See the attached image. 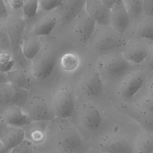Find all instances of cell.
Returning <instances> with one entry per match:
<instances>
[{
  "label": "cell",
  "instance_id": "4",
  "mask_svg": "<svg viewBox=\"0 0 153 153\" xmlns=\"http://www.w3.org/2000/svg\"><path fill=\"white\" fill-rule=\"evenodd\" d=\"M52 106L56 118L65 120L71 117L75 106V94L74 88L69 85L61 86L54 94Z\"/></svg>",
  "mask_w": 153,
  "mask_h": 153
},
{
  "label": "cell",
  "instance_id": "9",
  "mask_svg": "<svg viewBox=\"0 0 153 153\" xmlns=\"http://www.w3.org/2000/svg\"><path fill=\"white\" fill-rule=\"evenodd\" d=\"M29 99V90L19 88L10 83L0 84L1 103L23 108Z\"/></svg>",
  "mask_w": 153,
  "mask_h": 153
},
{
  "label": "cell",
  "instance_id": "2",
  "mask_svg": "<svg viewBox=\"0 0 153 153\" xmlns=\"http://www.w3.org/2000/svg\"><path fill=\"white\" fill-rule=\"evenodd\" d=\"M97 71L100 76L107 78L124 76L132 68L121 53L112 52L101 56L97 62Z\"/></svg>",
  "mask_w": 153,
  "mask_h": 153
},
{
  "label": "cell",
  "instance_id": "26",
  "mask_svg": "<svg viewBox=\"0 0 153 153\" xmlns=\"http://www.w3.org/2000/svg\"><path fill=\"white\" fill-rule=\"evenodd\" d=\"M130 19L137 21L143 14V0H123Z\"/></svg>",
  "mask_w": 153,
  "mask_h": 153
},
{
  "label": "cell",
  "instance_id": "34",
  "mask_svg": "<svg viewBox=\"0 0 153 153\" xmlns=\"http://www.w3.org/2000/svg\"><path fill=\"white\" fill-rule=\"evenodd\" d=\"M144 63L146 64L145 68L151 73H153V44L150 45L148 54Z\"/></svg>",
  "mask_w": 153,
  "mask_h": 153
},
{
  "label": "cell",
  "instance_id": "5",
  "mask_svg": "<svg viewBox=\"0 0 153 153\" xmlns=\"http://www.w3.org/2000/svg\"><path fill=\"white\" fill-rule=\"evenodd\" d=\"M151 72L145 67L130 71L124 76L119 88V93L124 100L134 97L145 84Z\"/></svg>",
  "mask_w": 153,
  "mask_h": 153
},
{
  "label": "cell",
  "instance_id": "29",
  "mask_svg": "<svg viewBox=\"0 0 153 153\" xmlns=\"http://www.w3.org/2000/svg\"><path fill=\"white\" fill-rule=\"evenodd\" d=\"M39 7V0H27L22 8L23 16L26 19L33 18Z\"/></svg>",
  "mask_w": 153,
  "mask_h": 153
},
{
  "label": "cell",
  "instance_id": "3",
  "mask_svg": "<svg viewBox=\"0 0 153 153\" xmlns=\"http://www.w3.org/2000/svg\"><path fill=\"white\" fill-rule=\"evenodd\" d=\"M57 57L54 50L48 45L42 47L38 55L32 60V71L34 77L45 81L53 74L56 65Z\"/></svg>",
  "mask_w": 153,
  "mask_h": 153
},
{
  "label": "cell",
  "instance_id": "37",
  "mask_svg": "<svg viewBox=\"0 0 153 153\" xmlns=\"http://www.w3.org/2000/svg\"><path fill=\"white\" fill-rule=\"evenodd\" d=\"M0 16L1 19H7L9 17V13L7 9V7L4 1V0H1V5H0Z\"/></svg>",
  "mask_w": 153,
  "mask_h": 153
},
{
  "label": "cell",
  "instance_id": "25",
  "mask_svg": "<svg viewBox=\"0 0 153 153\" xmlns=\"http://www.w3.org/2000/svg\"><path fill=\"white\" fill-rule=\"evenodd\" d=\"M7 74L10 84L17 87L29 90L31 85L30 79L24 71L19 69H13Z\"/></svg>",
  "mask_w": 153,
  "mask_h": 153
},
{
  "label": "cell",
  "instance_id": "19",
  "mask_svg": "<svg viewBox=\"0 0 153 153\" xmlns=\"http://www.w3.org/2000/svg\"><path fill=\"white\" fill-rule=\"evenodd\" d=\"M85 10L99 25H111V8L102 0H86Z\"/></svg>",
  "mask_w": 153,
  "mask_h": 153
},
{
  "label": "cell",
  "instance_id": "18",
  "mask_svg": "<svg viewBox=\"0 0 153 153\" xmlns=\"http://www.w3.org/2000/svg\"><path fill=\"white\" fill-rule=\"evenodd\" d=\"M86 0H65L59 7L61 23L68 26L72 23L85 9Z\"/></svg>",
  "mask_w": 153,
  "mask_h": 153
},
{
  "label": "cell",
  "instance_id": "8",
  "mask_svg": "<svg viewBox=\"0 0 153 153\" xmlns=\"http://www.w3.org/2000/svg\"><path fill=\"white\" fill-rule=\"evenodd\" d=\"M151 44L140 39H131L126 42L121 53L132 65L142 64L147 57Z\"/></svg>",
  "mask_w": 153,
  "mask_h": 153
},
{
  "label": "cell",
  "instance_id": "36",
  "mask_svg": "<svg viewBox=\"0 0 153 153\" xmlns=\"http://www.w3.org/2000/svg\"><path fill=\"white\" fill-rule=\"evenodd\" d=\"M10 6L14 10L23 8L25 3V0H7Z\"/></svg>",
  "mask_w": 153,
  "mask_h": 153
},
{
  "label": "cell",
  "instance_id": "22",
  "mask_svg": "<svg viewBox=\"0 0 153 153\" xmlns=\"http://www.w3.org/2000/svg\"><path fill=\"white\" fill-rule=\"evenodd\" d=\"M42 47L39 37L33 34L27 36L23 41L22 52L26 59L32 60L41 50Z\"/></svg>",
  "mask_w": 153,
  "mask_h": 153
},
{
  "label": "cell",
  "instance_id": "35",
  "mask_svg": "<svg viewBox=\"0 0 153 153\" xmlns=\"http://www.w3.org/2000/svg\"><path fill=\"white\" fill-rule=\"evenodd\" d=\"M143 16L153 17V0H143Z\"/></svg>",
  "mask_w": 153,
  "mask_h": 153
},
{
  "label": "cell",
  "instance_id": "16",
  "mask_svg": "<svg viewBox=\"0 0 153 153\" xmlns=\"http://www.w3.org/2000/svg\"><path fill=\"white\" fill-rule=\"evenodd\" d=\"M131 19L123 0H118L111 8V26L120 34L128 29Z\"/></svg>",
  "mask_w": 153,
  "mask_h": 153
},
{
  "label": "cell",
  "instance_id": "11",
  "mask_svg": "<svg viewBox=\"0 0 153 153\" xmlns=\"http://www.w3.org/2000/svg\"><path fill=\"white\" fill-rule=\"evenodd\" d=\"M26 25L25 20L17 16L10 15L6 19L5 28L13 52H17L20 47Z\"/></svg>",
  "mask_w": 153,
  "mask_h": 153
},
{
  "label": "cell",
  "instance_id": "33",
  "mask_svg": "<svg viewBox=\"0 0 153 153\" xmlns=\"http://www.w3.org/2000/svg\"><path fill=\"white\" fill-rule=\"evenodd\" d=\"M33 144L25 139L20 145L13 149L10 153H33Z\"/></svg>",
  "mask_w": 153,
  "mask_h": 153
},
{
  "label": "cell",
  "instance_id": "23",
  "mask_svg": "<svg viewBox=\"0 0 153 153\" xmlns=\"http://www.w3.org/2000/svg\"><path fill=\"white\" fill-rule=\"evenodd\" d=\"M57 24V19L53 16H46L38 22L33 29V34L37 36L48 35Z\"/></svg>",
  "mask_w": 153,
  "mask_h": 153
},
{
  "label": "cell",
  "instance_id": "32",
  "mask_svg": "<svg viewBox=\"0 0 153 153\" xmlns=\"http://www.w3.org/2000/svg\"><path fill=\"white\" fill-rule=\"evenodd\" d=\"M65 0H39V8L45 12L60 7Z\"/></svg>",
  "mask_w": 153,
  "mask_h": 153
},
{
  "label": "cell",
  "instance_id": "1",
  "mask_svg": "<svg viewBox=\"0 0 153 153\" xmlns=\"http://www.w3.org/2000/svg\"><path fill=\"white\" fill-rule=\"evenodd\" d=\"M126 42L123 35L115 30L111 25H99L88 43L95 51L107 54L119 48H123Z\"/></svg>",
  "mask_w": 153,
  "mask_h": 153
},
{
  "label": "cell",
  "instance_id": "13",
  "mask_svg": "<svg viewBox=\"0 0 153 153\" xmlns=\"http://www.w3.org/2000/svg\"><path fill=\"white\" fill-rule=\"evenodd\" d=\"M79 114L83 126L90 131H96L102 123V115L96 106L88 102H83L79 107Z\"/></svg>",
  "mask_w": 153,
  "mask_h": 153
},
{
  "label": "cell",
  "instance_id": "30",
  "mask_svg": "<svg viewBox=\"0 0 153 153\" xmlns=\"http://www.w3.org/2000/svg\"><path fill=\"white\" fill-rule=\"evenodd\" d=\"M135 120L142 126L145 131L153 133V117L141 114L137 111L134 112Z\"/></svg>",
  "mask_w": 153,
  "mask_h": 153
},
{
  "label": "cell",
  "instance_id": "20",
  "mask_svg": "<svg viewBox=\"0 0 153 153\" xmlns=\"http://www.w3.org/2000/svg\"><path fill=\"white\" fill-rule=\"evenodd\" d=\"M26 139L34 144L42 143L47 133V121H33L24 128Z\"/></svg>",
  "mask_w": 153,
  "mask_h": 153
},
{
  "label": "cell",
  "instance_id": "21",
  "mask_svg": "<svg viewBox=\"0 0 153 153\" xmlns=\"http://www.w3.org/2000/svg\"><path fill=\"white\" fill-rule=\"evenodd\" d=\"M136 22L134 33L138 39L153 44V17L143 16Z\"/></svg>",
  "mask_w": 153,
  "mask_h": 153
},
{
  "label": "cell",
  "instance_id": "6",
  "mask_svg": "<svg viewBox=\"0 0 153 153\" xmlns=\"http://www.w3.org/2000/svg\"><path fill=\"white\" fill-rule=\"evenodd\" d=\"M22 108L32 122L48 121L56 117L53 106L41 96L29 98Z\"/></svg>",
  "mask_w": 153,
  "mask_h": 153
},
{
  "label": "cell",
  "instance_id": "17",
  "mask_svg": "<svg viewBox=\"0 0 153 153\" xmlns=\"http://www.w3.org/2000/svg\"><path fill=\"white\" fill-rule=\"evenodd\" d=\"M1 121L5 126L20 128L32 123L23 108L18 106H9L4 109L1 114Z\"/></svg>",
  "mask_w": 153,
  "mask_h": 153
},
{
  "label": "cell",
  "instance_id": "38",
  "mask_svg": "<svg viewBox=\"0 0 153 153\" xmlns=\"http://www.w3.org/2000/svg\"><path fill=\"white\" fill-rule=\"evenodd\" d=\"M147 97L153 100V78L148 81L147 85Z\"/></svg>",
  "mask_w": 153,
  "mask_h": 153
},
{
  "label": "cell",
  "instance_id": "40",
  "mask_svg": "<svg viewBox=\"0 0 153 153\" xmlns=\"http://www.w3.org/2000/svg\"><path fill=\"white\" fill-rule=\"evenodd\" d=\"M118 0H102V1L109 8H111Z\"/></svg>",
  "mask_w": 153,
  "mask_h": 153
},
{
  "label": "cell",
  "instance_id": "7",
  "mask_svg": "<svg viewBox=\"0 0 153 153\" xmlns=\"http://www.w3.org/2000/svg\"><path fill=\"white\" fill-rule=\"evenodd\" d=\"M56 143L63 151L72 152L79 148L82 144V138L78 130L71 124L63 123L57 128Z\"/></svg>",
  "mask_w": 153,
  "mask_h": 153
},
{
  "label": "cell",
  "instance_id": "10",
  "mask_svg": "<svg viewBox=\"0 0 153 153\" xmlns=\"http://www.w3.org/2000/svg\"><path fill=\"white\" fill-rule=\"evenodd\" d=\"M98 146L100 151L106 153H134L133 145L118 134L103 136L100 139Z\"/></svg>",
  "mask_w": 153,
  "mask_h": 153
},
{
  "label": "cell",
  "instance_id": "27",
  "mask_svg": "<svg viewBox=\"0 0 153 153\" xmlns=\"http://www.w3.org/2000/svg\"><path fill=\"white\" fill-rule=\"evenodd\" d=\"M62 68L66 71H74L79 64V59L78 56L72 53L64 54L60 60Z\"/></svg>",
  "mask_w": 153,
  "mask_h": 153
},
{
  "label": "cell",
  "instance_id": "12",
  "mask_svg": "<svg viewBox=\"0 0 153 153\" xmlns=\"http://www.w3.org/2000/svg\"><path fill=\"white\" fill-rule=\"evenodd\" d=\"M25 139L23 128L4 125L0 131V153H10Z\"/></svg>",
  "mask_w": 153,
  "mask_h": 153
},
{
  "label": "cell",
  "instance_id": "14",
  "mask_svg": "<svg viewBox=\"0 0 153 153\" xmlns=\"http://www.w3.org/2000/svg\"><path fill=\"white\" fill-rule=\"evenodd\" d=\"M79 84L81 89L88 96L97 97L103 91L101 76L97 69L91 67L84 71L79 79Z\"/></svg>",
  "mask_w": 153,
  "mask_h": 153
},
{
  "label": "cell",
  "instance_id": "31",
  "mask_svg": "<svg viewBox=\"0 0 153 153\" xmlns=\"http://www.w3.org/2000/svg\"><path fill=\"white\" fill-rule=\"evenodd\" d=\"M136 111L153 117V100L147 96L141 99L137 105Z\"/></svg>",
  "mask_w": 153,
  "mask_h": 153
},
{
  "label": "cell",
  "instance_id": "15",
  "mask_svg": "<svg viewBox=\"0 0 153 153\" xmlns=\"http://www.w3.org/2000/svg\"><path fill=\"white\" fill-rule=\"evenodd\" d=\"M72 23L79 39L83 43H88L96 29V20L84 9Z\"/></svg>",
  "mask_w": 153,
  "mask_h": 153
},
{
  "label": "cell",
  "instance_id": "28",
  "mask_svg": "<svg viewBox=\"0 0 153 153\" xmlns=\"http://www.w3.org/2000/svg\"><path fill=\"white\" fill-rule=\"evenodd\" d=\"M15 64L13 56L6 51H1L0 53V68L1 72L8 73L12 71Z\"/></svg>",
  "mask_w": 153,
  "mask_h": 153
},
{
  "label": "cell",
  "instance_id": "24",
  "mask_svg": "<svg viewBox=\"0 0 153 153\" xmlns=\"http://www.w3.org/2000/svg\"><path fill=\"white\" fill-rule=\"evenodd\" d=\"M134 153H153V133H141L133 145Z\"/></svg>",
  "mask_w": 153,
  "mask_h": 153
},
{
  "label": "cell",
  "instance_id": "39",
  "mask_svg": "<svg viewBox=\"0 0 153 153\" xmlns=\"http://www.w3.org/2000/svg\"><path fill=\"white\" fill-rule=\"evenodd\" d=\"M0 80H1L0 84L9 83V81H8V74H7V73L1 72V74H0Z\"/></svg>",
  "mask_w": 153,
  "mask_h": 153
}]
</instances>
